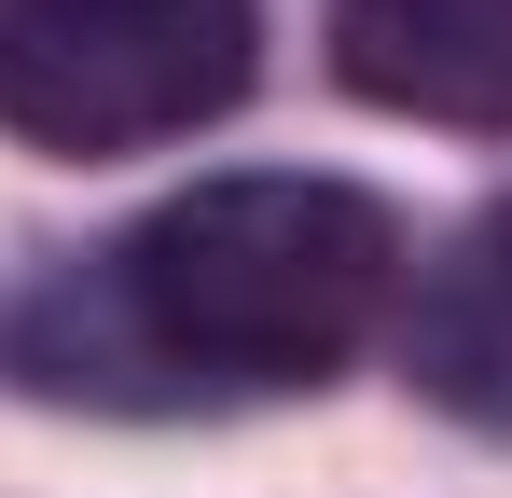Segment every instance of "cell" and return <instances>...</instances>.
<instances>
[{"label": "cell", "instance_id": "1", "mask_svg": "<svg viewBox=\"0 0 512 498\" xmlns=\"http://www.w3.org/2000/svg\"><path fill=\"white\" fill-rule=\"evenodd\" d=\"M402 291V222L319 166H222L14 319V374L56 402H250L319 388Z\"/></svg>", "mask_w": 512, "mask_h": 498}, {"label": "cell", "instance_id": "2", "mask_svg": "<svg viewBox=\"0 0 512 498\" xmlns=\"http://www.w3.org/2000/svg\"><path fill=\"white\" fill-rule=\"evenodd\" d=\"M250 70H263L250 0H0V125L70 166L222 125Z\"/></svg>", "mask_w": 512, "mask_h": 498}, {"label": "cell", "instance_id": "3", "mask_svg": "<svg viewBox=\"0 0 512 498\" xmlns=\"http://www.w3.org/2000/svg\"><path fill=\"white\" fill-rule=\"evenodd\" d=\"M333 83L402 125H512V0H333Z\"/></svg>", "mask_w": 512, "mask_h": 498}, {"label": "cell", "instance_id": "4", "mask_svg": "<svg viewBox=\"0 0 512 498\" xmlns=\"http://www.w3.org/2000/svg\"><path fill=\"white\" fill-rule=\"evenodd\" d=\"M402 374H416V402H443L457 429L512 443V194L471 208V222L416 263V291H402Z\"/></svg>", "mask_w": 512, "mask_h": 498}]
</instances>
